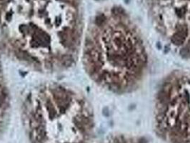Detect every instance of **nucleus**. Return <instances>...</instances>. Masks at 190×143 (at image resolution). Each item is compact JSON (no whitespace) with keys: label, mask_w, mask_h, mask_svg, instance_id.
Returning <instances> with one entry per match:
<instances>
[{"label":"nucleus","mask_w":190,"mask_h":143,"mask_svg":"<svg viewBox=\"0 0 190 143\" xmlns=\"http://www.w3.org/2000/svg\"><path fill=\"white\" fill-rule=\"evenodd\" d=\"M83 64L89 77L118 95L139 88L147 75L149 55L139 29L121 7L97 14L86 32Z\"/></svg>","instance_id":"obj_1"},{"label":"nucleus","mask_w":190,"mask_h":143,"mask_svg":"<svg viewBox=\"0 0 190 143\" xmlns=\"http://www.w3.org/2000/svg\"><path fill=\"white\" fill-rule=\"evenodd\" d=\"M21 112L32 143H85L94 127L87 99L60 83L32 89L24 95Z\"/></svg>","instance_id":"obj_2"},{"label":"nucleus","mask_w":190,"mask_h":143,"mask_svg":"<svg viewBox=\"0 0 190 143\" xmlns=\"http://www.w3.org/2000/svg\"><path fill=\"white\" fill-rule=\"evenodd\" d=\"M154 117L158 135L170 143H190V70L171 72L156 90Z\"/></svg>","instance_id":"obj_3"},{"label":"nucleus","mask_w":190,"mask_h":143,"mask_svg":"<svg viewBox=\"0 0 190 143\" xmlns=\"http://www.w3.org/2000/svg\"><path fill=\"white\" fill-rule=\"evenodd\" d=\"M10 111V97L0 62V130L7 122Z\"/></svg>","instance_id":"obj_4"}]
</instances>
